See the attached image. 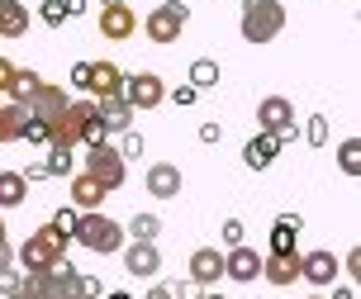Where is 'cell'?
I'll return each instance as SVG.
<instances>
[{
	"label": "cell",
	"instance_id": "obj_49",
	"mask_svg": "<svg viewBox=\"0 0 361 299\" xmlns=\"http://www.w3.org/2000/svg\"><path fill=\"white\" fill-rule=\"evenodd\" d=\"M105 299H133V295H128V290H109Z\"/></svg>",
	"mask_w": 361,
	"mask_h": 299
},
{
	"label": "cell",
	"instance_id": "obj_13",
	"mask_svg": "<svg viewBox=\"0 0 361 299\" xmlns=\"http://www.w3.org/2000/svg\"><path fill=\"white\" fill-rule=\"evenodd\" d=\"M124 271L138 276V281H157V271H162V252H157V243H128L124 247Z\"/></svg>",
	"mask_w": 361,
	"mask_h": 299
},
{
	"label": "cell",
	"instance_id": "obj_45",
	"mask_svg": "<svg viewBox=\"0 0 361 299\" xmlns=\"http://www.w3.org/2000/svg\"><path fill=\"white\" fill-rule=\"evenodd\" d=\"M147 299H171V285H152V290H147Z\"/></svg>",
	"mask_w": 361,
	"mask_h": 299
},
{
	"label": "cell",
	"instance_id": "obj_44",
	"mask_svg": "<svg viewBox=\"0 0 361 299\" xmlns=\"http://www.w3.org/2000/svg\"><path fill=\"white\" fill-rule=\"evenodd\" d=\"M10 262H15V252H10V243H0V271H10Z\"/></svg>",
	"mask_w": 361,
	"mask_h": 299
},
{
	"label": "cell",
	"instance_id": "obj_15",
	"mask_svg": "<svg viewBox=\"0 0 361 299\" xmlns=\"http://www.w3.org/2000/svg\"><path fill=\"white\" fill-rule=\"evenodd\" d=\"M143 185H147L152 200H176L185 181H180V166H171V161H152V166L143 171Z\"/></svg>",
	"mask_w": 361,
	"mask_h": 299
},
{
	"label": "cell",
	"instance_id": "obj_28",
	"mask_svg": "<svg viewBox=\"0 0 361 299\" xmlns=\"http://www.w3.org/2000/svg\"><path fill=\"white\" fill-rule=\"evenodd\" d=\"M185 86H195V90L219 86V62H214V57H195V62H190V81H185Z\"/></svg>",
	"mask_w": 361,
	"mask_h": 299
},
{
	"label": "cell",
	"instance_id": "obj_39",
	"mask_svg": "<svg viewBox=\"0 0 361 299\" xmlns=\"http://www.w3.org/2000/svg\"><path fill=\"white\" fill-rule=\"evenodd\" d=\"M72 86H76V90L90 86V62H76V67H72Z\"/></svg>",
	"mask_w": 361,
	"mask_h": 299
},
{
	"label": "cell",
	"instance_id": "obj_53",
	"mask_svg": "<svg viewBox=\"0 0 361 299\" xmlns=\"http://www.w3.org/2000/svg\"><path fill=\"white\" fill-rule=\"evenodd\" d=\"M76 299H90V295H76Z\"/></svg>",
	"mask_w": 361,
	"mask_h": 299
},
{
	"label": "cell",
	"instance_id": "obj_22",
	"mask_svg": "<svg viewBox=\"0 0 361 299\" xmlns=\"http://www.w3.org/2000/svg\"><path fill=\"white\" fill-rule=\"evenodd\" d=\"M24 34H29V5L0 0V38H24Z\"/></svg>",
	"mask_w": 361,
	"mask_h": 299
},
{
	"label": "cell",
	"instance_id": "obj_42",
	"mask_svg": "<svg viewBox=\"0 0 361 299\" xmlns=\"http://www.w3.org/2000/svg\"><path fill=\"white\" fill-rule=\"evenodd\" d=\"M19 176H24V181H48V166L34 161V166H29V171H19Z\"/></svg>",
	"mask_w": 361,
	"mask_h": 299
},
{
	"label": "cell",
	"instance_id": "obj_38",
	"mask_svg": "<svg viewBox=\"0 0 361 299\" xmlns=\"http://www.w3.org/2000/svg\"><path fill=\"white\" fill-rule=\"evenodd\" d=\"M195 95H200L195 86H176V90H171V105H180V109H185V105H195Z\"/></svg>",
	"mask_w": 361,
	"mask_h": 299
},
{
	"label": "cell",
	"instance_id": "obj_11",
	"mask_svg": "<svg viewBox=\"0 0 361 299\" xmlns=\"http://www.w3.org/2000/svg\"><path fill=\"white\" fill-rule=\"evenodd\" d=\"M224 276H228V281H238V285H252L257 276H262V252H257V247H228V252H224Z\"/></svg>",
	"mask_w": 361,
	"mask_h": 299
},
{
	"label": "cell",
	"instance_id": "obj_32",
	"mask_svg": "<svg viewBox=\"0 0 361 299\" xmlns=\"http://www.w3.org/2000/svg\"><path fill=\"white\" fill-rule=\"evenodd\" d=\"M305 138H309V147H328V119H324V114H309Z\"/></svg>",
	"mask_w": 361,
	"mask_h": 299
},
{
	"label": "cell",
	"instance_id": "obj_19",
	"mask_svg": "<svg viewBox=\"0 0 361 299\" xmlns=\"http://www.w3.org/2000/svg\"><path fill=\"white\" fill-rule=\"evenodd\" d=\"M262 281H271V285H295L300 281V252H286V257H262Z\"/></svg>",
	"mask_w": 361,
	"mask_h": 299
},
{
	"label": "cell",
	"instance_id": "obj_47",
	"mask_svg": "<svg viewBox=\"0 0 361 299\" xmlns=\"http://www.w3.org/2000/svg\"><path fill=\"white\" fill-rule=\"evenodd\" d=\"M5 299H34V295H29V290H24V281H19V290H15V295H5Z\"/></svg>",
	"mask_w": 361,
	"mask_h": 299
},
{
	"label": "cell",
	"instance_id": "obj_9",
	"mask_svg": "<svg viewBox=\"0 0 361 299\" xmlns=\"http://www.w3.org/2000/svg\"><path fill=\"white\" fill-rule=\"evenodd\" d=\"M166 100V86L157 71H138V76H124V105L138 114V109H157Z\"/></svg>",
	"mask_w": 361,
	"mask_h": 299
},
{
	"label": "cell",
	"instance_id": "obj_16",
	"mask_svg": "<svg viewBox=\"0 0 361 299\" xmlns=\"http://www.w3.org/2000/svg\"><path fill=\"white\" fill-rule=\"evenodd\" d=\"M224 281V252L219 247H195L190 252V285H219Z\"/></svg>",
	"mask_w": 361,
	"mask_h": 299
},
{
	"label": "cell",
	"instance_id": "obj_37",
	"mask_svg": "<svg viewBox=\"0 0 361 299\" xmlns=\"http://www.w3.org/2000/svg\"><path fill=\"white\" fill-rule=\"evenodd\" d=\"M19 281H24V271H15V266H10V271H0V295H15Z\"/></svg>",
	"mask_w": 361,
	"mask_h": 299
},
{
	"label": "cell",
	"instance_id": "obj_23",
	"mask_svg": "<svg viewBox=\"0 0 361 299\" xmlns=\"http://www.w3.org/2000/svg\"><path fill=\"white\" fill-rule=\"evenodd\" d=\"M276 152H281V138H276V133H257V138L243 147V161H247L252 171H267L271 161H276Z\"/></svg>",
	"mask_w": 361,
	"mask_h": 299
},
{
	"label": "cell",
	"instance_id": "obj_1",
	"mask_svg": "<svg viewBox=\"0 0 361 299\" xmlns=\"http://www.w3.org/2000/svg\"><path fill=\"white\" fill-rule=\"evenodd\" d=\"M72 243H81L86 252H95V257H114V252H124V224L109 219L105 209H90V214L76 219Z\"/></svg>",
	"mask_w": 361,
	"mask_h": 299
},
{
	"label": "cell",
	"instance_id": "obj_48",
	"mask_svg": "<svg viewBox=\"0 0 361 299\" xmlns=\"http://www.w3.org/2000/svg\"><path fill=\"white\" fill-rule=\"evenodd\" d=\"M333 299H357V290H333Z\"/></svg>",
	"mask_w": 361,
	"mask_h": 299
},
{
	"label": "cell",
	"instance_id": "obj_4",
	"mask_svg": "<svg viewBox=\"0 0 361 299\" xmlns=\"http://www.w3.org/2000/svg\"><path fill=\"white\" fill-rule=\"evenodd\" d=\"M76 271L72 257H62L53 271H38V276H24V290L34 299H76Z\"/></svg>",
	"mask_w": 361,
	"mask_h": 299
},
{
	"label": "cell",
	"instance_id": "obj_17",
	"mask_svg": "<svg viewBox=\"0 0 361 299\" xmlns=\"http://www.w3.org/2000/svg\"><path fill=\"white\" fill-rule=\"evenodd\" d=\"M90 100H114V95H124V71L114 67V62H90Z\"/></svg>",
	"mask_w": 361,
	"mask_h": 299
},
{
	"label": "cell",
	"instance_id": "obj_33",
	"mask_svg": "<svg viewBox=\"0 0 361 299\" xmlns=\"http://www.w3.org/2000/svg\"><path fill=\"white\" fill-rule=\"evenodd\" d=\"M76 219H81V214H76L72 205H67V209H57L53 219H48V224H53V228L62 233V238H67V243H72V233H76Z\"/></svg>",
	"mask_w": 361,
	"mask_h": 299
},
{
	"label": "cell",
	"instance_id": "obj_5",
	"mask_svg": "<svg viewBox=\"0 0 361 299\" xmlns=\"http://www.w3.org/2000/svg\"><path fill=\"white\" fill-rule=\"evenodd\" d=\"M190 24V5H180V0H166V5H157V10H147V19H143V34L152 38V43H176L180 38V29Z\"/></svg>",
	"mask_w": 361,
	"mask_h": 299
},
{
	"label": "cell",
	"instance_id": "obj_10",
	"mask_svg": "<svg viewBox=\"0 0 361 299\" xmlns=\"http://www.w3.org/2000/svg\"><path fill=\"white\" fill-rule=\"evenodd\" d=\"M67 105H72V95H67V86H53V81H43V86L29 95V119H43V123H53L67 114Z\"/></svg>",
	"mask_w": 361,
	"mask_h": 299
},
{
	"label": "cell",
	"instance_id": "obj_6",
	"mask_svg": "<svg viewBox=\"0 0 361 299\" xmlns=\"http://www.w3.org/2000/svg\"><path fill=\"white\" fill-rule=\"evenodd\" d=\"M90 123H95V100H72L62 119L48 123V142H62V147H81V133H86Z\"/></svg>",
	"mask_w": 361,
	"mask_h": 299
},
{
	"label": "cell",
	"instance_id": "obj_51",
	"mask_svg": "<svg viewBox=\"0 0 361 299\" xmlns=\"http://www.w3.org/2000/svg\"><path fill=\"white\" fill-rule=\"evenodd\" d=\"M305 299H328V295H305Z\"/></svg>",
	"mask_w": 361,
	"mask_h": 299
},
{
	"label": "cell",
	"instance_id": "obj_34",
	"mask_svg": "<svg viewBox=\"0 0 361 299\" xmlns=\"http://www.w3.org/2000/svg\"><path fill=\"white\" fill-rule=\"evenodd\" d=\"M19 142H43V147H48V123H43V119H24Z\"/></svg>",
	"mask_w": 361,
	"mask_h": 299
},
{
	"label": "cell",
	"instance_id": "obj_50",
	"mask_svg": "<svg viewBox=\"0 0 361 299\" xmlns=\"http://www.w3.org/2000/svg\"><path fill=\"white\" fill-rule=\"evenodd\" d=\"M0 243H5V219H0Z\"/></svg>",
	"mask_w": 361,
	"mask_h": 299
},
{
	"label": "cell",
	"instance_id": "obj_46",
	"mask_svg": "<svg viewBox=\"0 0 361 299\" xmlns=\"http://www.w3.org/2000/svg\"><path fill=\"white\" fill-rule=\"evenodd\" d=\"M81 10H86V0H67V19H76Z\"/></svg>",
	"mask_w": 361,
	"mask_h": 299
},
{
	"label": "cell",
	"instance_id": "obj_25",
	"mask_svg": "<svg viewBox=\"0 0 361 299\" xmlns=\"http://www.w3.org/2000/svg\"><path fill=\"white\" fill-rule=\"evenodd\" d=\"M24 200H29V181L19 171H0V209H15Z\"/></svg>",
	"mask_w": 361,
	"mask_h": 299
},
{
	"label": "cell",
	"instance_id": "obj_18",
	"mask_svg": "<svg viewBox=\"0 0 361 299\" xmlns=\"http://www.w3.org/2000/svg\"><path fill=\"white\" fill-rule=\"evenodd\" d=\"M95 119H100V128L109 133H128L133 128V109L124 105V95H114V100H95Z\"/></svg>",
	"mask_w": 361,
	"mask_h": 299
},
{
	"label": "cell",
	"instance_id": "obj_29",
	"mask_svg": "<svg viewBox=\"0 0 361 299\" xmlns=\"http://www.w3.org/2000/svg\"><path fill=\"white\" fill-rule=\"evenodd\" d=\"M48 176H72V166H76V157H72V147H62V142H48Z\"/></svg>",
	"mask_w": 361,
	"mask_h": 299
},
{
	"label": "cell",
	"instance_id": "obj_43",
	"mask_svg": "<svg viewBox=\"0 0 361 299\" xmlns=\"http://www.w3.org/2000/svg\"><path fill=\"white\" fill-rule=\"evenodd\" d=\"M338 266H347V271L357 276V271H361V252H347V257H343V262H338Z\"/></svg>",
	"mask_w": 361,
	"mask_h": 299
},
{
	"label": "cell",
	"instance_id": "obj_31",
	"mask_svg": "<svg viewBox=\"0 0 361 299\" xmlns=\"http://www.w3.org/2000/svg\"><path fill=\"white\" fill-rule=\"evenodd\" d=\"M38 19L53 24V29H62V24H67V0H43V5H38Z\"/></svg>",
	"mask_w": 361,
	"mask_h": 299
},
{
	"label": "cell",
	"instance_id": "obj_14",
	"mask_svg": "<svg viewBox=\"0 0 361 299\" xmlns=\"http://www.w3.org/2000/svg\"><path fill=\"white\" fill-rule=\"evenodd\" d=\"M95 24H100V38H109V43H124V38L138 34V15L128 5H105Z\"/></svg>",
	"mask_w": 361,
	"mask_h": 299
},
{
	"label": "cell",
	"instance_id": "obj_52",
	"mask_svg": "<svg viewBox=\"0 0 361 299\" xmlns=\"http://www.w3.org/2000/svg\"><path fill=\"white\" fill-rule=\"evenodd\" d=\"M204 299H224V295H204Z\"/></svg>",
	"mask_w": 361,
	"mask_h": 299
},
{
	"label": "cell",
	"instance_id": "obj_20",
	"mask_svg": "<svg viewBox=\"0 0 361 299\" xmlns=\"http://www.w3.org/2000/svg\"><path fill=\"white\" fill-rule=\"evenodd\" d=\"M72 209L76 214H90V209H105V185L95 176H72Z\"/></svg>",
	"mask_w": 361,
	"mask_h": 299
},
{
	"label": "cell",
	"instance_id": "obj_35",
	"mask_svg": "<svg viewBox=\"0 0 361 299\" xmlns=\"http://www.w3.org/2000/svg\"><path fill=\"white\" fill-rule=\"evenodd\" d=\"M243 238H247V228L238 219H224V247H243Z\"/></svg>",
	"mask_w": 361,
	"mask_h": 299
},
{
	"label": "cell",
	"instance_id": "obj_8",
	"mask_svg": "<svg viewBox=\"0 0 361 299\" xmlns=\"http://www.w3.org/2000/svg\"><path fill=\"white\" fill-rule=\"evenodd\" d=\"M257 128L262 133H276L281 147L295 138V105H290L286 95H267L262 105H257Z\"/></svg>",
	"mask_w": 361,
	"mask_h": 299
},
{
	"label": "cell",
	"instance_id": "obj_26",
	"mask_svg": "<svg viewBox=\"0 0 361 299\" xmlns=\"http://www.w3.org/2000/svg\"><path fill=\"white\" fill-rule=\"evenodd\" d=\"M157 233H162V219L157 214H133L124 224V238H133V243H157Z\"/></svg>",
	"mask_w": 361,
	"mask_h": 299
},
{
	"label": "cell",
	"instance_id": "obj_24",
	"mask_svg": "<svg viewBox=\"0 0 361 299\" xmlns=\"http://www.w3.org/2000/svg\"><path fill=\"white\" fill-rule=\"evenodd\" d=\"M38 86H43V76H38L34 67H15V81H10L5 95H10V105H29V95H34Z\"/></svg>",
	"mask_w": 361,
	"mask_h": 299
},
{
	"label": "cell",
	"instance_id": "obj_3",
	"mask_svg": "<svg viewBox=\"0 0 361 299\" xmlns=\"http://www.w3.org/2000/svg\"><path fill=\"white\" fill-rule=\"evenodd\" d=\"M238 29L247 43H271V38L286 29V5L281 0H243V19H238Z\"/></svg>",
	"mask_w": 361,
	"mask_h": 299
},
{
	"label": "cell",
	"instance_id": "obj_12",
	"mask_svg": "<svg viewBox=\"0 0 361 299\" xmlns=\"http://www.w3.org/2000/svg\"><path fill=\"white\" fill-rule=\"evenodd\" d=\"M338 257L333 252H300V281H309L314 290H328V285L338 281Z\"/></svg>",
	"mask_w": 361,
	"mask_h": 299
},
{
	"label": "cell",
	"instance_id": "obj_30",
	"mask_svg": "<svg viewBox=\"0 0 361 299\" xmlns=\"http://www.w3.org/2000/svg\"><path fill=\"white\" fill-rule=\"evenodd\" d=\"M338 166H343L347 176H357V171H361V142H357V138L338 142Z\"/></svg>",
	"mask_w": 361,
	"mask_h": 299
},
{
	"label": "cell",
	"instance_id": "obj_36",
	"mask_svg": "<svg viewBox=\"0 0 361 299\" xmlns=\"http://www.w3.org/2000/svg\"><path fill=\"white\" fill-rule=\"evenodd\" d=\"M119 157H143V138H138V133H133V128H128V133H124V147H119Z\"/></svg>",
	"mask_w": 361,
	"mask_h": 299
},
{
	"label": "cell",
	"instance_id": "obj_7",
	"mask_svg": "<svg viewBox=\"0 0 361 299\" xmlns=\"http://www.w3.org/2000/svg\"><path fill=\"white\" fill-rule=\"evenodd\" d=\"M124 166H128V161L119 157V147H109V142H100V147H86V176L100 181V185H105V195L124 185Z\"/></svg>",
	"mask_w": 361,
	"mask_h": 299
},
{
	"label": "cell",
	"instance_id": "obj_21",
	"mask_svg": "<svg viewBox=\"0 0 361 299\" xmlns=\"http://www.w3.org/2000/svg\"><path fill=\"white\" fill-rule=\"evenodd\" d=\"M300 228H305V219H300V214H281V219L271 224V257H286V252H295V238H300Z\"/></svg>",
	"mask_w": 361,
	"mask_h": 299
},
{
	"label": "cell",
	"instance_id": "obj_2",
	"mask_svg": "<svg viewBox=\"0 0 361 299\" xmlns=\"http://www.w3.org/2000/svg\"><path fill=\"white\" fill-rule=\"evenodd\" d=\"M19 266H24V276H38V271H53L62 257H67V238L53 228V224H43L38 233H29L24 238V247L15 252Z\"/></svg>",
	"mask_w": 361,
	"mask_h": 299
},
{
	"label": "cell",
	"instance_id": "obj_40",
	"mask_svg": "<svg viewBox=\"0 0 361 299\" xmlns=\"http://www.w3.org/2000/svg\"><path fill=\"white\" fill-rule=\"evenodd\" d=\"M10 81H15V62H10V57H0V95L10 90Z\"/></svg>",
	"mask_w": 361,
	"mask_h": 299
},
{
	"label": "cell",
	"instance_id": "obj_41",
	"mask_svg": "<svg viewBox=\"0 0 361 299\" xmlns=\"http://www.w3.org/2000/svg\"><path fill=\"white\" fill-rule=\"evenodd\" d=\"M224 138V128L219 123H200V142H219Z\"/></svg>",
	"mask_w": 361,
	"mask_h": 299
},
{
	"label": "cell",
	"instance_id": "obj_27",
	"mask_svg": "<svg viewBox=\"0 0 361 299\" xmlns=\"http://www.w3.org/2000/svg\"><path fill=\"white\" fill-rule=\"evenodd\" d=\"M24 119H29V109H24V105H0V142H19Z\"/></svg>",
	"mask_w": 361,
	"mask_h": 299
}]
</instances>
